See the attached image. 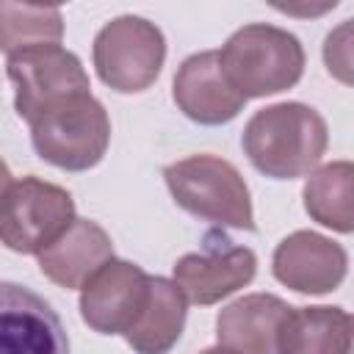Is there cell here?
<instances>
[{"instance_id": "1", "label": "cell", "mask_w": 354, "mask_h": 354, "mask_svg": "<svg viewBox=\"0 0 354 354\" xmlns=\"http://www.w3.org/2000/svg\"><path fill=\"white\" fill-rule=\"evenodd\" d=\"M329 144L326 119L304 102L260 108L243 127L241 147L249 163L271 180L313 174Z\"/></svg>"}, {"instance_id": "2", "label": "cell", "mask_w": 354, "mask_h": 354, "mask_svg": "<svg viewBox=\"0 0 354 354\" xmlns=\"http://www.w3.org/2000/svg\"><path fill=\"white\" fill-rule=\"evenodd\" d=\"M230 83L246 97H271L293 88L304 75V47L285 28L252 22L238 28L218 50Z\"/></svg>"}, {"instance_id": "3", "label": "cell", "mask_w": 354, "mask_h": 354, "mask_svg": "<svg viewBox=\"0 0 354 354\" xmlns=\"http://www.w3.org/2000/svg\"><path fill=\"white\" fill-rule=\"evenodd\" d=\"M171 199L199 221L232 230H254L249 185L241 171L218 155H188L163 169Z\"/></svg>"}, {"instance_id": "4", "label": "cell", "mask_w": 354, "mask_h": 354, "mask_svg": "<svg viewBox=\"0 0 354 354\" xmlns=\"http://www.w3.org/2000/svg\"><path fill=\"white\" fill-rule=\"evenodd\" d=\"M28 127L36 155L66 171L94 169L111 144L108 111L91 91L50 105Z\"/></svg>"}, {"instance_id": "5", "label": "cell", "mask_w": 354, "mask_h": 354, "mask_svg": "<svg viewBox=\"0 0 354 354\" xmlns=\"http://www.w3.org/2000/svg\"><path fill=\"white\" fill-rule=\"evenodd\" d=\"M75 199L41 177H8L3 188V246L17 254H41L75 224Z\"/></svg>"}, {"instance_id": "6", "label": "cell", "mask_w": 354, "mask_h": 354, "mask_svg": "<svg viewBox=\"0 0 354 354\" xmlns=\"http://www.w3.org/2000/svg\"><path fill=\"white\" fill-rule=\"evenodd\" d=\"M91 58L97 77L108 88L119 94H138L158 80L166 61V39L155 22L124 14L100 28Z\"/></svg>"}, {"instance_id": "7", "label": "cell", "mask_w": 354, "mask_h": 354, "mask_svg": "<svg viewBox=\"0 0 354 354\" xmlns=\"http://www.w3.org/2000/svg\"><path fill=\"white\" fill-rule=\"evenodd\" d=\"M6 75L14 86V108L28 124L50 105L91 91L83 61L61 44H39L6 55Z\"/></svg>"}, {"instance_id": "8", "label": "cell", "mask_w": 354, "mask_h": 354, "mask_svg": "<svg viewBox=\"0 0 354 354\" xmlns=\"http://www.w3.org/2000/svg\"><path fill=\"white\" fill-rule=\"evenodd\" d=\"M171 271L188 304L207 307L254 279L257 254L249 246H235L224 232H207L202 249L183 254Z\"/></svg>"}, {"instance_id": "9", "label": "cell", "mask_w": 354, "mask_h": 354, "mask_svg": "<svg viewBox=\"0 0 354 354\" xmlns=\"http://www.w3.org/2000/svg\"><path fill=\"white\" fill-rule=\"evenodd\" d=\"M152 277L122 257L108 260L80 288V318L100 335H127L147 307Z\"/></svg>"}, {"instance_id": "10", "label": "cell", "mask_w": 354, "mask_h": 354, "mask_svg": "<svg viewBox=\"0 0 354 354\" xmlns=\"http://www.w3.org/2000/svg\"><path fill=\"white\" fill-rule=\"evenodd\" d=\"M271 271L277 282L296 293L324 296L343 285L348 271V254L337 241L321 232L296 230L277 243Z\"/></svg>"}, {"instance_id": "11", "label": "cell", "mask_w": 354, "mask_h": 354, "mask_svg": "<svg viewBox=\"0 0 354 354\" xmlns=\"http://www.w3.org/2000/svg\"><path fill=\"white\" fill-rule=\"evenodd\" d=\"M0 354H69L58 313L25 285L0 288Z\"/></svg>"}, {"instance_id": "12", "label": "cell", "mask_w": 354, "mask_h": 354, "mask_svg": "<svg viewBox=\"0 0 354 354\" xmlns=\"http://www.w3.org/2000/svg\"><path fill=\"white\" fill-rule=\"evenodd\" d=\"M174 105L196 124H227L232 122L246 97L230 83L218 50H202L188 55L171 80Z\"/></svg>"}, {"instance_id": "13", "label": "cell", "mask_w": 354, "mask_h": 354, "mask_svg": "<svg viewBox=\"0 0 354 354\" xmlns=\"http://www.w3.org/2000/svg\"><path fill=\"white\" fill-rule=\"evenodd\" d=\"M290 304L274 293H246L216 315V340L232 354H279Z\"/></svg>"}, {"instance_id": "14", "label": "cell", "mask_w": 354, "mask_h": 354, "mask_svg": "<svg viewBox=\"0 0 354 354\" xmlns=\"http://www.w3.org/2000/svg\"><path fill=\"white\" fill-rule=\"evenodd\" d=\"M39 271L58 288H83L108 260H113L111 235L88 218H75V224L53 241L41 254H36Z\"/></svg>"}, {"instance_id": "15", "label": "cell", "mask_w": 354, "mask_h": 354, "mask_svg": "<svg viewBox=\"0 0 354 354\" xmlns=\"http://www.w3.org/2000/svg\"><path fill=\"white\" fill-rule=\"evenodd\" d=\"M185 318L188 299L177 288V282L166 277H152L147 307L141 310L124 340L136 354H169L185 329Z\"/></svg>"}, {"instance_id": "16", "label": "cell", "mask_w": 354, "mask_h": 354, "mask_svg": "<svg viewBox=\"0 0 354 354\" xmlns=\"http://www.w3.org/2000/svg\"><path fill=\"white\" fill-rule=\"evenodd\" d=\"M351 335L354 315L343 307H293L279 335V354H348Z\"/></svg>"}, {"instance_id": "17", "label": "cell", "mask_w": 354, "mask_h": 354, "mask_svg": "<svg viewBox=\"0 0 354 354\" xmlns=\"http://www.w3.org/2000/svg\"><path fill=\"white\" fill-rule=\"evenodd\" d=\"M304 210L332 232H354V163L332 160L318 166L301 188Z\"/></svg>"}, {"instance_id": "18", "label": "cell", "mask_w": 354, "mask_h": 354, "mask_svg": "<svg viewBox=\"0 0 354 354\" xmlns=\"http://www.w3.org/2000/svg\"><path fill=\"white\" fill-rule=\"evenodd\" d=\"M3 14V53H19L39 44H61L64 19L61 11L53 6H19V3H0Z\"/></svg>"}, {"instance_id": "19", "label": "cell", "mask_w": 354, "mask_h": 354, "mask_svg": "<svg viewBox=\"0 0 354 354\" xmlns=\"http://www.w3.org/2000/svg\"><path fill=\"white\" fill-rule=\"evenodd\" d=\"M324 66L326 72L343 83L354 88V17L343 19L340 25H335L326 39H324Z\"/></svg>"}, {"instance_id": "20", "label": "cell", "mask_w": 354, "mask_h": 354, "mask_svg": "<svg viewBox=\"0 0 354 354\" xmlns=\"http://www.w3.org/2000/svg\"><path fill=\"white\" fill-rule=\"evenodd\" d=\"M199 354H232L230 348H224V346H213V348H202Z\"/></svg>"}, {"instance_id": "21", "label": "cell", "mask_w": 354, "mask_h": 354, "mask_svg": "<svg viewBox=\"0 0 354 354\" xmlns=\"http://www.w3.org/2000/svg\"><path fill=\"white\" fill-rule=\"evenodd\" d=\"M348 354H354V335H351V346H348Z\"/></svg>"}]
</instances>
